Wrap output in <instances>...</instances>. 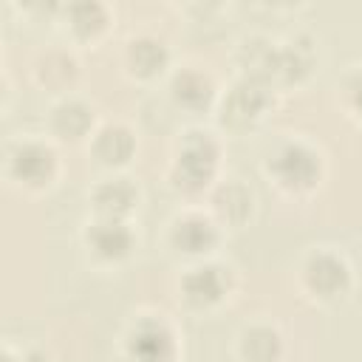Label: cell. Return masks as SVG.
<instances>
[{"label": "cell", "instance_id": "cell-1", "mask_svg": "<svg viewBox=\"0 0 362 362\" xmlns=\"http://www.w3.org/2000/svg\"><path fill=\"white\" fill-rule=\"evenodd\" d=\"M218 158H221V141L212 130L204 127L187 130L170 164V184L187 195L212 187L218 175Z\"/></svg>", "mask_w": 362, "mask_h": 362}, {"label": "cell", "instance_id": "cell-2", "mask_svg": "<svg viewBox=\"0 0 362 362\" xmlns=\"http://www.w3.org/2000/svg\"><path fill=\"white\" fill-rule=\"evenodd\" d=\"M266 173L288 195L311 192L322 178V153L305 139H288L269 153Z\"/></svg>", "mask_w": 362, "mask_h": 362}, {"label": "cell", "instance_id": "cell-3", "mask_svg": "<svg viewBox=\"0 0 362 362\" xmlns=\"http://www.w3.org/2000/svg\"><path fill=\"white\" fill-rule=\"evenodd\" d=\"M6 173L14 184L25 189L48 187L59 173V156L48 139L23 136L6 147Z\"/></svg>", "mask_w": 362, "mask_h": 362}, {"label": "cell", "instance_id": "cell-4", "mask_svg": "<svg viewBox=\"0 0 362 362\" xmlns=\"http://www.w3.org/2000/svg\"><path fill=\"white\" fill-rule=\"evenodd\" d=\"M124 362H175L178 337L164 314H147L133 320L122 342Z\"/></svg>", "mask_w": 362, "mask_h": 362}, {"label": "cell", "instance_id": "cell-5", "mask_svg": "<svg viewBox=\"0 0 362 362\" xmlns=\"http://www.w3.org/2000/svg\"><path fill=\"white\" fill-rule=\"evenodd\" d=\"M303 288L317 300H337L351 286V263L331 246L311 249L300 263Z\"/></svg>", "mask_w": 362, "mask_h": 362}, {"label": "cell", "instance_id": "cell-6", "mask_svg": "<svg viewBox=\"0 0 362 362\" xmlns=\"http://www.w3.org/2000/svg\"><path fill=\"white\" fill-rule=\"evenodd\" d=\"M221 243V223L204 209H184L167 226V246L175 255L206 260Z\"/></svg>", "mask_w": 362, "mask_h": 362}, {"label": "cell", "instance_id": "cell-7", "mask_svg": "<svg viewBox=\"0 0 362 362\" xmlns=\"http://www.w3.org/2000/svg\"><path fill=\"white\" fill-rule=\"evenodd\" d=\"M269 105H272V88L263 85V82H255V79L240 76L221 96L218 113H221V122L226 127L243 130V127H252L255 122H260L263 113L269 110Z\"/></svg>", "mask_w": 362, "mask_h": 362}, {"label": "cell", "instance_id": "cell-8", "mask_svg": "<svg viewBox=\"0 0 362 362\" xmlns=\"http://www.w3.org/2000/svg\"><path fill=\"white\" fill-rule=\"evenodd\" d=\"M85 249L99 263H122L136 249V232L130 221L122 218H96L85 223L82 232Z\"/></svg>", "mask_w": 362, "mask_h": 362}, {"label": "cell", "instance_id": "cell-9", "mask_svg": "<svg viewBox=\"0 0 362 362\" xmlns=\"http://www.w3.org/2000/svg\"><path fill=\"white\" fill-rule=\"evenodd\" d=\"M181 297L192 308H212L218 305L232 288V269L215 260H198L181 274Z\"/></svg>", "mask_w": 362, "mask_h": 362}, {"label": "cell", "instance_id": "cell-10", "mask_svg": "<svg viewBox=\"0 0 362 362\" xmlns=\"http://www.w3.org/2000/svg\"><path fill=\"white\" fill-rule=\"evenodd\" d=\"M96 124V116H93V105L85 102L82 96H74V93H65L62 99H57L48 110V133L57 139V141H82V139H90L93 136V127Z\"/></svg>", "mask_w": 362, "mask_h": 362}, {"label": "cell", "instance_id": "cell-11", "mask_svg": "<svg viewBox=\"0 0 362 362\" xmlns=\"http://www.w3.org/2000/svg\"><path fill=\"white\" fill-rule=\"evenodd\" d=\"M88 204H90L96 218H122V221H127L130 212L139 206V187L127 175L113 173V175L99 178L90 187Z\"/></svg>", "mask_w": 362, "mask_h": 362}, {"label": "cell", "instance_id": "cell-12", "mask_svg": "<svg viewBox=\"0 0 362 362\" xmlns=\"http://www.w3.org/2000/svg\"><path fill=\"white\" fill-rule=\"evenodd\" d=\"M88 150L99 167L119 170L136 156V133L124 122H105L93 130Z\"/></svg>", "mask_w": 362, "mask_h": 362}, {"label": "cell", "instance_id": "cell-13", "mask_svg": "<svg viewBox=\"0 0 362 362\" xmlns=\"http://www.w3.org/2000/svg\"><path fill=\"white\" fill-rule=\"evenodd\" d=\"M255 206L252 189L240 178H223L209 189V215L221 226H240L249 221Z\"/></svg>", "mask_w": 362, "mask_h": 362}, {"label": "cell", "instance_id": "cell-14", "mask_svg": "<svg viewBox=\"0 0 362 362\" xmlns=\"http://www.w3.org/2000/svg\"><path fill=\"white\" fill-rule=\"evenodd\" d=\"M170 96L178 107L184 110H204L215 102L218 88L215 79L204 71V68H181L178 74H173L170 79Z\"/></svg>", "mask_w": 362, "mask_h": 362}, {"label": "cell", "instance_id": "cell-15", "mask_svg": "<svg viewBox=\"0 0 362 362\" xmlns=\"http://www.w3.org/2000/svg\"><path fill=\"white\" fill-rule=\"evenodd\" d=\"M170 62V48L161 37L156 34H139L127 42L124 48V65L133 76L139 79H153L158 76Z\"/></svg>", "mask_w": 362, "mask_h": 362}, {"label": "cell", "instance_id": "cell-16", "mask_svg": "<svg viewBox=\"0 0 362 362\" xmlns=\"http://www.w3.org/2000/svg\"><path fill=\"white\" fill-rule=\"evenodd\" d=\"M238 354L243 362H280L283 334L269 322H252L238 337Z\"/></svg>", "mask_w": 362, "mask_h": 362}, {"label": "cell", "instance_id": "cell-17", "mask_svg": "<svg viewBox=\"0 0 362 362\" xmlns=\"http://www.w3.org/2000/svg\"><path fill=\"white\" fill-rule=\"evenodd\" d=\"M34 68H37V79L45 88H54V90L71 85L74 76H76V59L65 48H48L45 54H40Z\"/></svg>", "mask_w": 362, "mask_h": 362}, {"label": "cell", "instance_id": "cell-18", "mask_svg": "<svg viewBox=\"0 0 362 362\" xmlns=\"http://www.w3.org/2000/svg\"><path fill=\"white\" fill-rule=\"evenodd\" d=\"M68 25L82 40L96 37L107 25V8L102 3H74L68 6Z\"/></svg>", "mask_w": 362, "mask_h": 362}, {"label": "cell", "instance_id": "cell-19", "mask_svg": "<svg viewBox=\"0 0 362 362\" xmlns=\"http://www.w3.org/2000/svg\"><path fill=\"white\" fill-rule=\"evenodd\" d=\"M339 90H342V99H345L348 110H351L354 116H362V68L351 71V74L345 76V82H342Z\"/></svg>", "mask_w": 362, "mask_h": 362}]
</instances>
